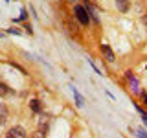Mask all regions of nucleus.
I'll return each instance as SVG.
<instances>
[{
  "label": "nucleus",
  "mask_w": 147,
  "mask_h": 138,
  "mask_svg": "<svg viewBox=\"0 0 147 138\" xmlns=\"http://www.w3.org/2000/svg\"><path fill=\"white\" fill-rule=\"evenodd\" d=\"M74 15H76V18L81 22V24H88L90 22V15H88V11H86V7H83V6L74 7Z\"/></svg>",
  "instance_id": "nucleus-1"
},
{
  "label": "nucleus",
  "mask_w": 147,
  "mask_h": 138,
  "mask_svg": "<svg viewBox=\"0 0 147 138\" xmlns=\"http://www.w3.org/2000/svg\"><path fill=\"white\" fill-rule=\"evenodd\" d=\"M6 138H28V133L24 131V127L15 125L6 133Z\"/></svg>",
  "instance_id": "nucleus-2"
},
{
  "label": "nucleus",
  "mask_w": 147,
  "mask_h": 138,
  "mask_svg": "<svg viewBox=\"0 0 147 138\" xmlns=\"http://www.w3.org/2000/svg\"><path fill=\"white\" fill-rule=\"evenodd\" d=\"M101 53H103V57L107 59L109 63H114V61H116V55H114L112 48H110L109 44H101Z\"/></svg>",
  "instance_id": "nucleus-3"
},
{
  "label": "nucleus",
  "mask_w": 147,
  "mask_h": 138,
  "mask_svg": "<svg viewBox=\"0 0 147 138\" xmlns=\"http://www.w3.org/2000/svg\"><path fill=\"white\" fill-rule=\"evenodd\" d=\"M125 77H127L129 85H131V90H132V92H140V85H138V79H136L134 76H132V72H127V74H125Z\"/></svg>",
  "instance_id": "nucleus-4"
},
{
  "label": "nucleus",
  "mask_w": 147,
  "mask_h": 138,
  "mask_svg": "<svg viewBox=\"0 0 147 138\" xmlns=\"http://www.w3.org/2000/svg\"><path fill=\"white\" fill-rule=\"evenodd\" d=\"M129 6H131V4H129V0H116V7L121 13H127L129 11Z\"/></svg>",
  "instance_id": "nucleus-5"
},
{
  "label": "nucleus",
  "mask_w": 147,
  "mask_h": 138,
  "mask_svg": "<svg viewBox=\"0 0 147 138\" xmlns=\"http://www.w3.org/2000/svg\"><path fill=\"white\" fill-rule=\"evenodd\" d=\"M6 122H7V107L0 103V125H4Z\"/></svg>",
  "instance_id": "nucleus-6"
},
{
  "label": "nucleus",
  "mask_w": 147,
  "mask_h": 138,
  "mask_svg": "<svg viewBox=\"0 0 147 138\" xmlns=\"http://www.w3.org/2000/svg\"><path fill=\"white\" fill-rule=\"evenodd\" d=\"M72 94H74V98H76V103H77V107H83L85 105V99H83V96L77 92L76 87H72Z\"/></svg>",
  "instance_id": "nucleus-7"
},
{
  "label": "nucleus",
  "mask_w": 147,
  "mask_h": 138,
  "mask_svg": "<svg viewBox=\"0 0 147 138\" xmlns=\"http://www.w3.org/2000/svg\"><path fill=\"white\" fill-rule=\"evenodd\" d=\"M11 94H13V90L9 89L6 83H0V96H11Z\"/></svg>",
  "instance_id": "nucleus-8"
},
{
  "label": "nucleus",
  "mask_w": 147,
  "mask_h": 138,
  "mask_svg": "<svg viewBox=\"0 0 147 138\" xmlns=\"http://www.w3.org/2000/svg\"><path fill=\"white\" fill-rule=\"evenodd\" d=\"M30 107H31V110H33V112H40V110H42V105H40L39 99H33V101L30 103Z\"/></svg>",
  "instance_id": "nucleus-9"
},
{
  "label": "nucleus",
  "mask_w": 147,
  "mask_h": 138,
  "mask_svg": "<svg viewBox=\"0 0 147 138\" xmlns=\"http://www.w3.org/2000/svg\"><path fill=\"white\" fill-rule=\"evenodd\" d=\"M136 110H138V114H140V116H142V120H144V123L147 125V112H145V110L140 107V105H136Z\"/></svg>",
  "instance_id": "nucleus-10"
},
{
  "label": "nucleus",
  "mask_w": 147,
  "mask_h": 138,
  "mask_svg": "<svg viewBox=\"0 0 147 138\" xmlns=\"http://www.w3.org/2000/svg\"><path fill=\"white\" fill-rule=\"evenodd\" d=\"M134 133H136V136H138V138H147V133H144L142 129H138V131H134Z\"/></svg>",
  "instance_id": "nucleus-11"
},
{
  "label": "nucleus",
  "mask_w": 147,
  "mask_h": 138,
  "mask_svg": "<svg viewBox=\"0 0 147 138\" xmlns=\"http://www.w3.org/2000/svg\"><path fill=\"white\" fill-rule=\"evenodd\" d=\"M33 138H46V135H44V133H42V131H37Z\"/></svg>",
  "instance_id": "nucleus-12"
},
{
  "label": "nucleus",
  "mask_w": 147,
  "mask_h": 138,
  "mask_svg": "<svg viewBox=\"0 0 147 138\" xmlns=\"http://www.w3.org/2000/svg\"><path fill=\"white\" fill-rule=\"evenodd\" d=\"M9 33H15V35H20V30H17V28H11V30H7Z\"/></svg>",
  "instance_id": "nucleus-13"
},
{
  "label": "nucleus",
  "mask_w": 147,
  "mask_h": 138,
  "mask_svg": "<svg viewBox=\"0 0 147 138\" xmlns=\"http://www.w3.org/2000/svg\"><path fill=\"white\" fill-rule=\"evenodd\" d=\"M28 17V13H26V9H22V13H20V20H24V18Z\"/></svg>",
  "instance_id": "nucleus-14"
},
{
  "label": "nucleus",
  "mask_w": 147,
  "mask_h": 138,
  "mask_svg": "<svg viewBox=\"0 0 147 138\" xmlns=\"http://www.w3.org/2000/svg\"><path fill=\"white\" fill-rule=\"evenodd\" d=\"M142 99H144V103L147 105V94H145V92H142Z\"/></svg>",
  "instance_id": "nucleus-15"
},
{
  "label": "nucleus",
  "mask_w": 147,
  "mask_h": 138,
  "mask_svg": "<svg viewBox=\"0 0 147 138\" xmlns=\"http://www.w3.org/2000/svg\"><path fill=\"white\" fill-rule=\"evenodd\" d=\"M144 22H145V24H147V17H144Z\"/></svg>",
  "instance_id": "nucleus-16"
},
{
  "label": "nucleus",
  "mask_w": 147,
  "mask_h": 138,
  "mask_svg": "<svg viewBox=\"0 0 147 138\" xmlns=\"http://www.w3.org/2000/svg\"><path fill=\"white\" fill-rule=\"evenodd\" d=\"M72 2H74V0H72Z\"/></svg>",
  "instance_id": "nucleus-17"
}]
</instances>
